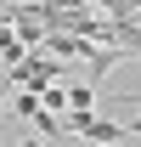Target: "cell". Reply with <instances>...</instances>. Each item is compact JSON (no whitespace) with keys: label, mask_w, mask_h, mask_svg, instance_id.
Instances as JSON below:
<instances>
[{"label":"cell","mask_w":141,"mask_h":147,"mask_svg":"<svg viewBox=\"0 0 141 147\" xmlns=\"http://www.w3.org/2000/svg\"><path fill=\"white\" fill-rule=\"evenodd\" d=\"M11 108H17L23 119H34V113H40V96H34V91H17V102H11Z\"/></svg>","instance_id":"obj_6"},{"label":"cell","mask_w":141,"mask_h":147,"mask_svg":"<svg viewBox=\"0 0 141 147\" xmlns=\"http://www.w3.org/2000/svg\"><path fill=\"white\" fill-rule=\"evenodd\" d=\"M90 91H96V85H79V79H73V85H68V108L90 113Z\"/></svg>","instance_id":"obj_5"},{"label":"cell","mask_w":141,"mask_h":147,"mask_svg":"<svg viewBox=\"0 0 141 147\" xmlns=\"http://www.w3.org/2000/svg\"><path fill=\"white\" fill-rule=\"evenodd\" d=\"M6 34H11V28H6V23H0V40H6Z\"/></svg>","instance_id":"obj_9"},{"label":"cell","mask_w":141,"mask_h":147,"mask_svg":"<svg viewBox=\"0 0 141 147\" xmlns=\"http://www.w3.org/2000/svg\"><path fill=\"white\" fill-rule=\"evenodd\" d=\"M23 147H45V142H34V136H28V142H23Z\"/></svg>","instance_id":"obj_8"},{"label":"cell","mask_w":141,"mask_h":147,"mask_svg":"<svg viewBox=\"0 0 141 147\" xmlns=\"http://www.w3.org/2000/svg\"><path fill=\"white\" fill-rule=\"evenodd\" d=\"M40 45H45V57H56V62H68V57H85V51H90L85 34H45Z\"/></svg>","instance_id":"obj_1"},{"label":"cell","mask_w":141,"mask_h":147,"mask_svg":"<svg viewBox=\"0 0 141 147\" xmlns=\"http://www.w3.org/2000/svg\"><path fill=\"white\" fill-rule=\"evenodd\" d=\"M40 108L45 113H68V85H45L40 91Z\"/></svg>","instance_id":"obj_3"},{"label":"cell","mask_w":141,"mask_h":147,"mask_svg":"<svg viewBox=\"0 0 141 147\" xmlns=\"http://www.w3.org/2000/svg\"><path fill=\"white\" fill-rule=\"evenodd\" d=\"M136 108H141V96H136Z\"/></svg>","instance_id":"obj_10"},{"label":"cell","mask_w":141,"mask_h":147,"mask_svg":"<svg viewBox=\"0 0 141 147\" xmlns=\"http://www.w3.org/2000/svg\"><path fill=\"white\" fill-rule=\"evenodd\" d=\"M102 6V17H113V23H141V0H96Z\"/></svg>","instance_id":"obj_2"},{"label":"cell","mask_w":141,"mask_h":147,"mask_svg":"<svg viewBox=\"0 0 141 147\" xmlns=\"http://www.w3.org/2000/svg\"><path fill=\"white\" fill-rule=\"evenodd\" d=\"M17 91V85H11V74H0V113H6V96Z\"/></svg>","instance_id":"obj_7"},{"label":"cell","mask_w":141,"mask_h":147,"mask_svg":"<svg viewBox=\"0 0 141 147\" xmlns=\"http://www.w3.org/2000/svg\"><path fill=\"white\" fill-rule=\"evenodd\" d=\"M23 57H28V45H23L17 34H6V40H0V62H6V68H17Z\"/></svg>","instance_id":"obj_4"}]
</instances>
